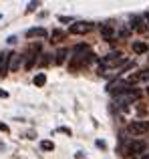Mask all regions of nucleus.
Segmentation results:
<instances>
[{"label": "nucleus", "instance_id": "obj_1", "mask_svg": "<svg viewBox=\"0 0 149 159\" xmlns=\"http://www.w3.org/2000/svg\"><path fill=\"white\" fill-rule=\"evenodd\" d=\"M125 57H123V52H109V54H107V57H103L101 58V62H99V75H105L107 73V70H109V69H113V70H119L117 69V66L119 65H125Z\"/></svg>", "mask_w": 149, "mask_h": 159}, {"label": "nucleus", "instance_id": "obj_2", "mask_svg": "<svg viewBox=\"0 0 149 159\" xmlns=\"http://www.w3.org/2000/svg\"><path fill=\"white\" fill-rule=\"evenodd\" d=\"M91 58H93V52H73L71 61H69V69L71 70L81 69V66H85Z\"/></svg>", "mask_w": 149, "mask_h": 159}, {"label": "nucleus", "instance_id": "obj_3", "mask_svg": "<svg viewBox=\"0 0 149 159\" xmlns=\"http://www.w3.org/2000/svg\"><path fill=\"white\" fill-rule=\"evenodd\" d=\"M127 133H131V135H145V133H149V121L137 119V121H133V123H129Z\"/></svg>", "mask_w": 149, "mask_h": 159}, {"label": "nucleus", "instance_id": "obj_4", "mask_svg": "<svg viewBox=\"0 0 149 159\" xmlns=\"http://www.w3.org/2000/svg\"><path fill=\"white\" fill-rule=\"evenodd\" d=\"M38 52H40V44H30V47L26 48V52H24V57H26V62H24V69H32L36 62V58H38Z\"/></svg>", "mask_w": 149, "mask_h": 159}, {"label": "nucleus", "instance_id": "obj_5", "mask_svg": "<svg viewBox=\"0 0 149 159\" xmlns=\"http://www.w3.org/2000/svg\"><path fill=\"white\" fill-rule=\"evenodd\" d=\"M119 103H121V107L123 109H127V103H133V101H139V99H141V91L139 89H129L127 91V93H123V95H119Z\"/></svg>", "mask_w": 149, "mask_h": 159}, {"label": "nucleus", "instance_id": "obj_6", "mask_svg": "<svg viewBox=\"0 0 149 159\" xmlns=\"http://www.w3.org/2000/svg\"><path fill=\"white\" fill-rule=\"evenodd\" d=\"M145 149H147V143H145V141L135 139V141H129V143H127L125 153H129V155H139V153H143V155H145V153H147Z\"/></svg>", "mask_w": 149, "mask_h": 159}, {"label": "nucleus", "instance_id": "obj_7", "mask_svg": "<svg viewBox=\"0 0 149 159\" xmlns=\"http://www.w3.org/2000/svg\"><path fill=\"white\" fill-rule=\"evenodd\" d=\"M91 28H93L91 22H73L69 26V32H73V34H87Z\"/></svg>", "mask_w": 149, "mask_h": 159}, {"label": "nucleus", "instance_id": "obj_8", "mask_svg": "<svg viewBox=\"0 0 149 159\" xmlns=\"http://www.w3.org/2000/svg\"><path fill=\"white\" fill-rule=\"evenodd\" d=\"M101 34L105 40H115V36H117V28H113L111 24H103L101 26Z\"/></svg>", "mask_w": 149, "mask_h": 159}, {"label": "nucleus", "instance_id": "obj_9", "mask_svg": "<svg viewBox=\"0 0 149 159\" xmlns=\"http://www.w3.org/2000/svg\"><path fill=\"white\" fill-rule=\"evenodd\" d=\"M26 36H28V39H34V36L47 39L48 32H47V28H43V26H34V28H28V30H26Z\"/></svg>", "mask_w": 149, "mask_h": 159}, {"label": "nucleus", "instance_id": "obj_10", "mask_svg": "<svg viewBox=\"0 0 149 159\" xmlns=\"http://www.w3.org/2000/svg\"><path fill=\"white\" fill-rule=\"evenodd\" d=\"M22 57H24V54L10 52V70H18V69H20V62H22Z\"/></svg>", "mask_w": 149, "mask_h": 159}, {"label": "nucleus", "instance_id": "obj_11", "mask_svg": "<svg viewBox=\"0 0 149 159\" xmlns=\"http://www.w3.org/2000/svg\"><path fill=\"white\" fill-rule=\"evenodd\" d=\"M67 54H69L67 48H59V51L55 52V65H63V62L67 61Z\"/></svg>", "mask_w": 149, "mask_h": 159}, {"label": "nucleus", "instance_id": "obj_12", "mask_svg": "<svg viewBox=\"0 0 149 159\" xmlns=\"http://www.w3.org/2000/svg\"><path fill=\"white\" fill-rule=\"evenodd\" d=\"M131 28H135V30H139V32H143L147 28V24H143V20H141V16H135L133 20H131Z\"/></svg>", "mask_w": 149, "mask_h": 159}, {"label": "nucleus", "instance_id": "obj_13", "mask_svg": "<svg viewBox=\"0 0 149 159\" xmlns=\"http://www.w3.org/2000/svg\"><path fill=\"white\" fill-rule=\"evenodd\" d=\"M149 51V47L145 43H133V52H137V54H143V52H147Z\"/></svg>", "mask_w": 149, "mask_h": 159}, {"label": "nucleus", "instance_id": "obj_14", "mask_svg": "<svg viewBox=\"0 0 149 159\" xmlns=\"http://www.w3.org/2000/svg\"><path fill=\"white\" fill-rule=\"evenodd\" d=\"M34 85L36 87H44V85H47V75H44V73H38L34 77Z\"/></svg>", "mask_w": 149, "mask_h": 159}, {"label": "nucleus", "instance_id": "obj_15", "mask_svg": "<svg viewBox=\"0 0 149 159\" xmlns=\"http://www.w3.org/2000/svg\"><path fill=\"white\" fill-rule=\"evenodd\" d=\"M61 39H65V30H59V28H55V30L51 32V40H61Z\"/></svg>", "mask_w": 149, "mask_h": 159}, {"label": "nucleus", "instance_id": "obj_16", "mask_svg": "<svg viewBox=\"0 0 149 159\" xmlns=\"http://www.w3.org/2000/svg\"><path fill=\"white\" fill-rule=\"evenodd\" d=\"M40 149H43V151H52V149H55V143L44 139V141H40Z\"/></svg>", "mask_w": 149, "mask_h": 159}, {"label": "nucleus", "instance_id": "obj_17", "mask_svg": "<svg viewBox=\"0 0 149 159\" xmlns=\"http://www.w3.org/2000/svg\"><path fill=\"white\" fill-rule=\"evenodd\" d=\"M73 52H91V51H89V47H87V44L81 43V44H77V47L73 48Z\"/></svg>", "mask_w": 149, "mask_h": 159}, {"label": "nucleus", "instance_id": "obj_18", "mask_svg": "<svg viewBox=\"0 0 149 159\" xmlns=\"http://www.w3.org/2000/svg\"><path fill=\"white\" fill-rule=\"evenodd\" d=\"M40 66H47L48 65V62H51V57H48V54H43V57H40Z\"/></svg>", "mask_w": 149, "mask_h": 159}, {"label": "nucleus", "instance_id": "obj_19", "mask_svg": "<svg viewBox=\"0 0 149 159\" xmlns=\"http://www.w3.org/2000/svg\"><path fill=\"white\" fill-rule=\"evenodd\" d=\"M137 113H139V115H145V113H147V109H145V105H141V103H139V105H137Z\"/></svg>", "mask_w": 149, "mask_h": 159}, {"label": "nucleus", "instance_id": "obj_20", "mask_svg": "<svg viewBox=\"0 0 149 159\" xmlns=\"http://www.w3.org/2000/svg\"><path fill=\"white\" fill-rule=\"evenodd\" d=\"M36 6H38V2H30V4H28V8H26V10H28V12H32Z\"/></svg>", "mask_w": 149, "mask_h": 159}, {"label": "nucleus", "instance_id": "obj_21", "mask_svg": "<svg viewBox=\"0 0 149 159\" xmlns=\"http://www.w3.org/2000/svg\"><path fill=\"white\" fill-rule=\"evenodd\" d=\"M0 131H2V133H8L10 129H8V125H6V123H0Z\"/></svg>", "mask_w": 149, "mask_h": 159}, {"label": "nucleus", "instance_id": "obj_22", "mask_svg": "<svg viewBox=\"0 0 149 159\" xmlns=\"http://www.w3.org/2000/svg\"><path fill=\"white\" fill-rule=\"evenodd\" d=\"M97 147H101V149H105L107 145H105V141H97Z\"/></svg>", "mask_w": 149, "mask_h": 159}, {"label": "nucleus", "instance_id": "obj_23", "mask_svg": "<svg viewBox=\"0 0 149 159\" xmlns=\"http://www.w3.org/2000/svg\"><path fill=\"white\" fill-rule=\"evenodd\" d=\"M0 97H4V99H6V97H8V93H6V91H0Z\"/></svg>", "mask_w": 149, "mask_h": 159}, {"label": "nucleus", "instance_id": "obj_24", "mask_svg": "<svg viewBox=\"0 0 149 159\" xmlns=\"http://www.w3.org/2000/svg\"><path fill=\"white\" fill-rule=\"evenodd\" d=\"M4 57H6V54H2V52H0V66H2V62H4Z\"/></svg>", "mask_w": 149, "mask_h": 159}, {"label": "nucleus", "instance_id": "obj_25", "mask_svg": "<svg viewBox=\"0 0 149 159\" xmlns=\"http://www.w3.org/2000/svg\"><path fill=\"white\" fill-rule=\"evenodd\" d=\"M145 20H147V26H149V12H145Z\"/></svg>", "mask_w": 149, "mask_h": 159}, {"label": "nucleus", "instance_id": "obj_26", "mask_svg": "<svg viewBox=\"0 0 149 159\" xmlns=\"http://www.w3.org/2000/svg\"><path fill=\"white\" fill-rule=\"evenodd\" d=\"M141 159H149V151H147V153H145V155H143Z\"/></svg>", "mask_w": 149, "mask_h": 159}, {"label": "nucleus", "instance_id": "obj_27", "mask_svg": "<svg viewBox=\"0 0 149 159\" xmlns=\"http://www.w3.org/2000/svg\"><path fill=\"white\" fill-rule=\"evenodd\" d=\"M145 95H147V97H149V85H147V89H145Z\"/></svg>", "mask_w": 149, "mask_h": 159}]
</instances>
